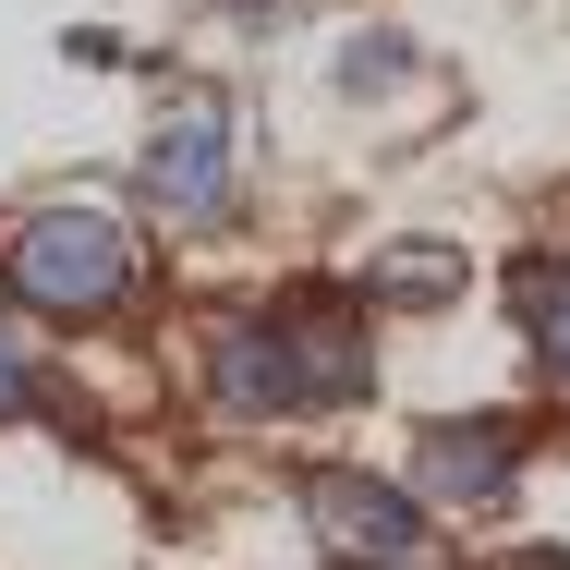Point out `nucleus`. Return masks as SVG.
<instances>
[{
  "instance_id": "3",
  "label": "nucleus",
  "mask_w": 570,
  "mask_h": 570,
  "mask_svg": "<svg viewBox=\"0 0 570 570\" xmlns=\"http://www.w3.org/2000/svg\"><path fill=\"white\" fill-rule=\"evenodd\" d=\"M207 389H219V413H304V352H292V316H230L219 352H207Z\"/></svg>"
},
{
  "instance_id": "1",
  "label": "nucleus",
  "mask_w": 570,
  "mask_h": 570,
  "mask_svg": "<svg viewBox=\"0 0 570 570\" xmlns=\"http://www.w3.org/2000/svg\"><path fill=\"white\" fill-rule=\"evenodd\" d=\"M134 230L98 219V207H37V219L12 230V255H0V279L37 304V316H121L134 304Z\"/></svg>"
},
{
  "instance_id": "2",
  "label": "nucleus",
  "mask_w": 570,
  "mask_h": 570,
  "mask_svg": "<svg viewBox=\"0 0 570 570\" xmlns=\"http://www.w3.org/2000/svg\"><path fill=\"white\" fill-rule=\"evenodd\" d=\"M304 522H316V547L352 559V570H425L438 559L425 498H413V485H376V473H316V485H304Z\"/></svg>"
},
{
  "instance_id": "7",
  "label": "nucleus",
  "mask_w": 570,
  "mask_h": 570,
  "mask_svg": "<svg viewBox=\"0 0 570 570\" xmlns=\"http://www.w3.org/2000/svg\"><path fill=\"white\" fill-rule=\"evenodd\" d=\"M376 292H389V304H450V292H461V267L438 255V243H401V255L376 267Z\"/></svg>"
},
{
  "instance_id": "6",
  "label": "nucleus",
  "mask_w": 570,
  "mask_h": 570,
  "mask_svg": "<svg viewBox=\"0 0 570 570\" xmlns=\"http://www.w3.org/2000/svg\"><path fill=\"white\" fill-rule=\"evenodd\" d=\"M522 328H534V352L570 376V267H522Z\"/></svg>"
},
{
  "instance_id": "4",
  "label": "nucleus",
  "mask_w": 570,
  "mask_h": 570,
  "mask_svg": "<svg viewBox=\"0 0 570 570\" xmlns=\"http://www.w3.org/2000/svg\"><path fill=\"white\" fill-rule=\"evenodd\" d=\"M146 207H170V219H219L230 207V121L219 110L158 121V146H146Z\"/></svg>"
},
{
  "instance_id": "8",
  "label": "nucleus",
  "mask_w": 570,
  "mask_h": 570,
  "mask_svg": "<svg viewBox=\"0 0 570 570\" xmlns=\"http://www.w3.org/2000/svg\"><path fill=\"white\" fill-rule=\"evenodd\" d=\"M24 401H37V352H24V328L0 316V425H12Z\"/></svg>"
},
{
  "instance_id": "5",
  "label": "nucleus",
  "mask_w": 570,
  "mask_h": 570,
  "mask_svg": "<svg viewBox=\"0 0 570 570\" xmlns=\"http://www.w3.org/2000/svg\"><path fill=\"white\" fill-rule=\"evenodd\" d=\"M510 473H522V438L510 425H425L413 438V498H438V510L510 498Z\"/></svg>"
}]
</instances>
